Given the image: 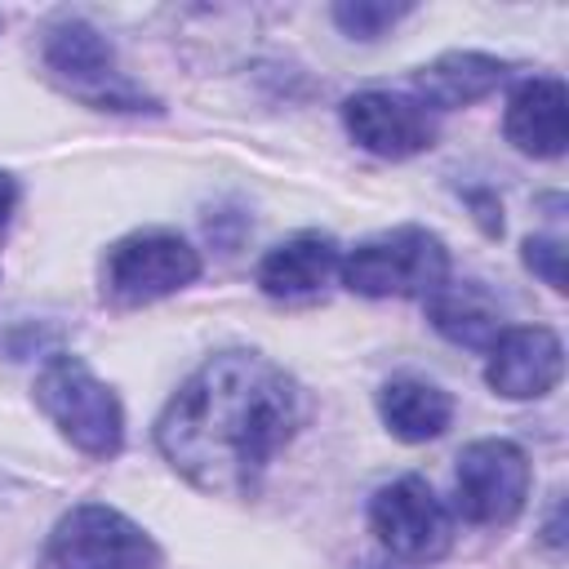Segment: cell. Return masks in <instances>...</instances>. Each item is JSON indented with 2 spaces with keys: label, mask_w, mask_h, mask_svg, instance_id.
<instances>
[{
  "label": "cell",
  "mask_w": 569,
  "mask_h": 569,
  "mask_svg": "<svg viewBox=\"0 0 569 569\" xmlns=\"http://www.w3.org/2000/svg\"><path fill=\"white\" fill-rule=\"evenodd\" d=\"M298 413V382L280 365L258 351H218L160 409L156 445L196 489L244 498L289 445Z\"/></svg>",
  "instance_id": "6da1fadb"
},
{
  "label": "cell",
  "mask_w": 569,
  "mask_h": 569,
  "mask_svg": "<svg viewBox=\"0 0 569 569\" xmlns=\"http://www.w3.org/2000/svg\"><path fill=\"white\" fill-rule=\"evenodd\" d=\"M338 271L365 298H427L449 280V253L427 227H391L356 244Z\"/></svg>",
  "instance_id": "7a4b0ae2"
},
{
  "label": "cell",
  "mask_w": 569,
  "mask_h": 569,
  "mask_svg": "<svg viewBox=\"0 0 569 569\" xmlns=\"http://www.w3.org/2000/svg\"><path fill=\"white\" fill-rule=\"evenodd\" d=\"M36 400L49 422L89 458H111L124 440V413L107 382L76 356H53L36 378Z\"/></svg>",
  "instance_id": "3957f363"
},
{
  "label": "cell",
  "mask_w": 569,
  "mask_h": 569,
  "mask_svg": "<svg viewBox=\"0 0 569 569\" xmlns=\"http://www.w3.org/2000/svg\"><path fill=\"white\" fill-rule=\"evenodd\" d=\"M160 551L156 542L116 507L102 502H84L71 507L44 551H40V569H156Z\"/></svg>",
  "instance_id": "277c9868"
},
{
  "label": "cell",
  "mask_w": 569,
  "mask_h": 569,
  "mask_svg": "<svg viewBox=\"0 0 569 569\" xmlns=\"http://www.w3.org/2000/svg\"><path fill=\"white\" fill-rule=\"evenodd\" d=\"M44 67L67 93L84 98L89 107H102V111H142V107H151L142 98V89L129 84V76L116 67V53L102 40V31L89 27L84 18H62L58 27H49Z\"/></svg>",
  "instance_id": "5b68a950"
},
{
  "label": "cell",
  "mask_w": 569,
  "mask_h": 569,
  "mask_svg": "<svg viewBox=\"0 0 569 569\" xmlns=\"http://www.w3.org/2000/svg\"><path fill=\"white\" fill-rule=\"evenodd\" d=\"M200 276L196 249L173 231H133L107 249L102 293L120 307H142L164 293H178Z\"/></svg>",
  "instance_id": "8992f818"
},
{
  "label": "cell",
  "mask_w": 569,
  "mask_h": 569,
  "mask_svg": "<svg viewBox=\"0 0 569 569\" xmlns=\"http://www.w3.org/2000/svg\"><path fill=\"white\" fill-rule=\"evenodd\" d=\"M369 525L391 556L413 565L440 560L453 542V520L422 476H400L382 485L369 502Z\"/></svg>",
  "instance_id": "52a82bcc"
},
{
  "label": "cell",
  "mask_w": 569,
  "mask_h": 569,
  "mask_svg": "<svg viewBox=\"0 0 569 569\" xmlns=\"http://www.w3.org/2000/svg\"><path fill=\"white\" fill-rule=\"evenodd\" d=\"M458 511L471 525H511L529 498V458L511 440H476L458 458L453 476Z\"/></svg>",
  "instance_id": "ba28073f"
},
{
  "label": "cell",
  "mask_w": 569,
  "mask_h": 569,
  "mask_svg": "<svg viewBox=\"0 0 569 569\" xmlns=\"http://www.w3.org/2000/svg\"><path fill=\"white\" fill-rule=\"evenodd\" d=\"M342 124L365 151H373L382 160H405V156H418L436 142L431 116L413 98L382 93V89L351 93L342 102Z\"/></svg>",
  "instance_id": "9c48e42d"
},
{
  "label": "cell",
  "mask_w": 569,
  "mask_h": 569,
  "mask_svg": "<svg viewBox=\"0 0 569 569\" xmlns=\"http://www.w3.org/2000/svg\"><path fill=\"white\" fill-rule=\"evenodd\" d=\"M560 373H565V347L547 325L502 329L498 342L489 347L485 378L507 400H538L560 382Z\"/></svg>",
  "instance_id": "30bf717a"
},
{
  "label": "cell",
  "mask_w": 569,
  "mask_h": 569,
  "mask_svg": "<svg viewBox=\"0 0 569 569\" xmlns=\"http://www.w3.org/2000/svg\"><path fill=\"white\" fill-rule=\"evenodd\" d=\"M338 262L342 258H338L333 236H325V231H298V236H289L284 244H276L262 258L258 284H262V293L284 298V302L311 298V293H320L329 284V276L338 271Z\"/></svg>",
  "instance_id": "8fae6325"
},
{
  "label": "cell",
  "mask_w": 569,
  "mask_h": 569,
  "mask_svg": "<svg viewBox=\"0 0 569 569\" xmlns=\"http://www.w3.org/2000/svg\"><path fill=\"white\" fill-rule=\"evenodd\" d=\"M427 320L458 347H471V351H489L498 342V333L507 329L502 320V307L489 289L480 284H440L436 293H427Z\"/></svg>",
  "instance_id": "7c38bea8"
},
{
  "label": "cell",
  "mask_w": 569,
  "mask_h": 569,
  "mask_svg": "<svg viewBox=\"0 0 569 569\" xmlns=\"http://www.w3.org/2000/svg\"><path fill=\"white\" fill-rule=\"evenodd\" d=\"M507 138L525 156H560L565 151V84L560 80H525L507 102Z\"/></svg>",
  "instance_id": "4fadbf2b"
},
{
  "label": "cell",
  "mask_w": 569,
  "mask_h": 569,
  "mask_svg": "<svg viewBox=\"0 0 569 569\" xmlns=\"http://www.w3.org/2000/svg\"><path fill=\"white\" fill-rule=\"evenodd\" d=\"M507 67L489 53H471V49H453L431 58L422 71H413V89L431 102V107H471L480 98H489L502 84Z\"/></svg>",
  "instance_id": "5bb4252c"
},
{
  "label": "cell",
  "mask_w": 569,
  "mask_h": 569,
  "mask_svg": "<svg viewBox=\"0 0 569 569\" xmlns=\"http://www.w3.org/2000/svg\"><path fill=\"white\" fill-rule=\"evenodd\" d=\"M378 413H382L391 436H400L409 445H422V440H436L449 427L453 400L440 387L422 382V378H391L378 391Z\"/></svg>",
  "instance_id": "9a60e30c"
},
{
  "label": "cell",
  "mask_w": 569,
  "mask_h": 569,
  "mask_svg": "<svg viewBox=\"0 0 569 569\" xmlns=\"http://www.w3.org/2000/svg\"><path fill=\"white\" fill-rule=\"evenodd\" d=\"M405 13H409V4H387V0H342V4H333V22L356 40H378Z\"/></svg>",
  "instance_id": "2e32d148"
},
{
  "label": "cell",
  "mask_w": 569,
  "mask_h": 569,
  "mask_svg": "<svg viewBox=\"0 0 569 569\" xmlns=\"http://www.w3.org/2000/svg\"><path fill=\"white\" fill-rule=\"evenodd\" d=\"M525 267L538 271L551 289H565V244L556 236H529L525 240Z\"/></svg>",
  "instance_id": "e0dca14e"
},
{
  "label": "cell",
  "mask_w": 569,
  "mask_h": 569,
  "mask_svg": "<svg viewBox=\"0 0 569 569\" xmlns=\"http://www.w3.org/2000/svg\"><path fill=\"white\" fill-rule=\"evenodd\" d=\"M13 204H18V187H13V178H9V173H0V231H4L9 213H13Z\"/></svg>",
  "instance_id": "ac0fdd59"
}]
</instances>
